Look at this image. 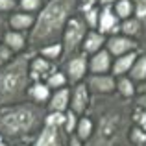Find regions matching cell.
Returning <instances> with one entry per match:
<instances>
[{
  "mask_svg": "<svg viewBox=\"0 0 146 146\" xmlns=\"http://www.w3.org/2000/svg\"><path fill=\"white\" fill-rule=\"evenodd\" d=\"M68 146H85V143H83L76 133H70V135H68Z\"/></svg>",
  "mask_w": 146,
  "mask_h": 146,
  "instance_id": "34",
  "label": "cell"
},
{
  "mask_svg": "<svg viewBox=\"0 0 146 146\" xmlns=\"http://www.w3.org/2000/svg\"><path fill=\"white\" fill-rule=\"evenodd\" d=\"M93 131H94L93 118H91L89 115H82L80 120H78V126H76V131L74 133L83 141V143H87V141L91 139V135H93Z\"/></svg>",
  "mask_w": 146,
  "mask_h": 146,
  "instance_id": "23",
  "label": "cell"
},
{
  "mask_svg": "<svg viewBox=\"0 0 146 146\" xmlns=\"http://www.w3.org/2000/svg\"><path fill=\"white\" fill-rule=\"evenodd\" d=\"M117 94L122 96V98H128V100L135 98L137 83L133 82L128 74H126V76H118V78H117Z\"/></svg>",
  "mask_w": 146,
  "mask_h": 146,
  "instance_id": "21",
  "label": "cell"
},
{
  "mask_svg": "<svg viewBox=\"0 0 146 146\" xmlns=\"http://www.w3.org/2000/svg\"><path fill=\"white\" fill-rule=\"evenodd\" d=\"M91 91L87 89V83L85 82H80V83H74L70 87V109L74 111L76 115H85L87 109L91 106Z\"/></svg>",
  "mask_w": 146,
  "mask_h": 146,
  "instance_id": "9",
  "label": "cell"
},
{
  "mask_svg": "<svg viewBox=\"0 0 146 146\" xmlns=\"http://www.w3.org/2000/svg\"><path fill=\"white\" fill-rule=\"evenodd\" d=\"M98 19H100V9L94 6H85L83 7V21H85L89 30H98Z\"/></svg>",
  "mask_w": 146,
  "mask_h": 146,
  "instance_id": "27",
  "label": "cell"
},
{
  "mask_svg": "<svg viewBox=\"0 0 146 146\" xmlns=\"http://www.w3.org/2000/svg\"><path fill=\"white\" fill-rule=\"evenodd\" d=\"M100 4H104V6H111V2H115V0H98Z\"/></svg>",
  "mask_w": 146,
  "mask_h": 146,
  "instance_id": "37",
  "label": "cell"
},
{
  "mask_svg": "<svg viewBox=\"0 0 146 146\" xmlns=\"http://www.w3.org/2000/svg\"><path fill=\"white\" fill-rule=\"evenodd\" d=\"M35 52L39 54V56H43L44 59L54 61V63L63 59V44L61 43H52V44H46V46H41L39 50H35Z\"/></svg>",
  "mask_w": 146,
  "mask_h": 146,
  "instance_id": "24",
  "label": "cell"
},
{
  "mask_svg": "<svg viewBox=\"0 0 146 146\" xmlns=\"http://www.w3.org/2000/svg\"><path fill=\"white\" fill-rule=\"evenodd\" d=\"M106 50L113 57H118V56L139 50V43L135 39H131V37L122 35V33H115V35H109L106 39Z\"/></svg>",
  "mask_w": 146,
  "mask_h": 146,
  "instance_id": "10",
  "label": "cell"
},
{
  "mask_svg": "<svg viewBox=\"0 0 146 146\" xmlns=\"http://www.w3.org/2000/svg\"><path fill=\"white\" fill-rule=\"evenodd\" d=\"M135 11H137V19L141 22V35L137 39L139 43V50L146 52V0H135Z\"/></svg>",
  "mask_w": 146,
  "mask_h": 146,
  "instance_id": "20",
  "label": "cell"
},
{
  "mask_svg": "<svg viewBox=\"0 0 146 146\" xmlns=\"http://www.w3.org/2000/svg\"><path fill=\"white\" fill-rule=\"evenodd\" d=\"M82 2L85 4V6H93V2H94V0H82Z\"/></svg>",
  "mask_w": 146,
  "mask_h": 146,
  "instance_id": "38",
  "label": "cell"
},
{
  "mask_svg": "<svg viewBox=\"0 0 146 146\" xmlns=\"http://www.w3.org/2000/svg\"><path fill=\"white\" fill-rule=\"evenodd\" d=\"M87 89L91 94H113L117 93V78L113 74H87Z\"/></svg>",
  "mask_w": 146,
  "mask_h": 146,
  "instance_id": "8",
  "label": "cell"
},
{
  "mask_svg": "<svg viewBox=\"0 0 146 146\" xmlns=\"http://www.w3.org/2000/svg\"><path fill=\"white\" fill-rule=\"evenodd\" d=\"M120 33L137 41L139 35H141V22H139V19H137V17H129V19H126V21H122Z\"/></svg>",
  "mask_w": 146,
  "mask_h": 146,
  "instance_id": "25",
  "label": "cell"
},
{
  "mask_svg": "<svg viewBox=\"0 0 146 146\" xmlns=\"http://www.w3.org/2000/svg\"><path fill=\"white\" fill-rule=\"evenodd\" d=\"M48 109L44 106L24 100L0 107V135L11 144L33 141L46 122Z\"/></svg>",
  "mask_w": 146,
  "mask_h": 146,
  "instance_id": "2",
  "label": "cell"
},
{
  "mask_svg": "<svg viewBox=\"0 0 146 146\" xmlns=\"http://www.w3.org/2000/svg\"><path fill=\"white\" fill-rule=\"evenodd\" d=\"M0 146H9V141H7L6 137H2V135H0Z\"/></svg>",
  "mask_w": 146,
  "mask_h": 146,
  "instance_id": "36",
  "label": "cell"
},
{
  "mask_svg": "<svg viewBox=\"0 0 146 146\" xmlns=\"http://www.w3.org/2000/svg\"><path fill=\"white\" fill-rule=\"evenodd\" d=\"M137 56H139V50L135 52H129V54H124V56H118V57H113V67H111V74L115 78L118 76H126L131 68V65L135 63Z\"/></svg>",
  "mask_w": 146,
  "mask_h": 146,
  "instance_id": "16",
  "label": "cell"
},
{
  "mask_svg": "<svg viewBox=\"0 0 146 146\" xmlns=\"http://www.w3.org/2000/svg\"><path fill=\"white\" fill-rule=\"evenodd\" d=\"M89 74H111L113 67V56L106 48L98 50L96 54L89 56Z\"/></svg>",
  "mask_w": 146,
  "mask_h": 146,
  "instance_id": "12",
  "label": "cell"
},
{
  "mask_svg": "<svg viewBox=\"0 0 146 146\" xmlns=\"http://www.w3.org/2000/svg\"><path fill=\"white\" fill-rule=\"evenodd\" d=\"M89 56L83 52H76L72 56L65 57V68L63 72L67 74V80L70 85L74 83H80V82H85V76L89 72Z\"/></svg>",
  "mask_w": 146,
  "mask_h": 146,
  "instance_id": "6",
  "label": "cell"
},
{
  "mask_svg": "<svg viewBox=\"0 0 146 146\" xmlns=\"http://www.w3.org/2000/svg\"><path fill=\"white\" fill-rule=\"evenodd\" d=\"M65 129L63 126L52 124V122H44L43 129L37 133L33 139L32 146H67L65 144Z\"/></svg>",
  "mask_w": 146,
  "mask_h": 146,
  "instance_id": "7",
  "label": "cell"
},
{
  "mask_svg": "<svg viewBox=\"0 0 146 146\" xmlns=\"http://www.w3.org/2000/svg\"><path fill=\"white\" fill-rule=\"evenodd\" d=\"M98 32L104 35H115L120 32V24H118V17L115 15V9H111V6H106L100 11L98 19Z\"/></svg>",
  "mask_w": 146,
  "mask_h": 146,
  "instance_id": "14",
  "label": "cell"
},
{
  "mask_svg": "<svg viewBox=\"0 0 146 146\" xmlns=\"http://www.w3.org/2000/svg\"><path fill=\"white\" fill-rule=\"evenodd\" d=\"M32 57L33 50L19 54L0 68V107L28 100V89L33 82L30 76Z\"/></svg>",
  "mask_w": 146,
  "mask_h": 146,
  "instance_id": "4",
  "label": "cell"
},
{
  "mask_svg": "<svg viewBox=\"0 0 146 146\" xmlns=\"http://www.w3.org/2000/svg\"><path fill=\"white\" fill-rule=\"evenodd\" d=\"M133 102H135L137 107H141V109L146 111V93H137L135 98H133Z\"/></svg>",
  "mask_w": 146,
  "mask_h": 146,
  "instance_id": "33",
  "label": "cell"
},
{
  "mask_svg": "<svg viewBox=\"0 0 146 146\" xmlns=\"http://www.w3.org/2000/svg\"><path fill=\"white\" fill-rule=\"evenodd\" d=\"M15 56H17V54H15L13 50L7 46L6 43H2V41H0V68H2V67H6V65L9 63V61L13 59Z\"/></svg>",
  "mask_w": 146,
  "mask_h": 146,
  "instance_id": "30",
  "label": "cell"
},
{
  "mask_svg": "<svg viewBox=\"0 0 146 146\" xmlns=\"http://www.w3.org/2000/svg\"><path fill=\"white\" fill-rule=\"evenodd\" d=\"M87 32H89V28H87L83 17H76L74 15V17L67 22L63 37H61L63 59L68 57V56H72V54H76V52H82V43H83V39H85Z\"/></svg>",
  "mask_w": 146,
  "mask_h": 146,
  "instance_id": "5",
  "label": "cell"
},
{
  "mask_svg": "<svg viewBox=\"0 0 146 146\" xmlns=\"http://www.w3.org/2000/svg\"><path fill=\"white\" fill-rule=\"evenodd\" d=\"M15 0H0V13H6V11L15 9Z\"/></svg>",
  "mask_w": 146,
  "mask_h": 146,
  "instance_id": "32",
  "label": "cell"
},
{
  "mask_svg": "<svg viewBox=\"0 0 146 146\" xmlns=\"http://www.w3.org/2000/svg\"><path fill=\"white\" fill-rule=\"evenodd\" d=\"M44 83H46L52 91H57V89H61V87H67L68 85V80H67V74H65L63 70L57 68V70H54L52 74L44 80Z\"/></svg>",
  "mask_w": 146,
  "mask_h": 146,
  "instance_id": "26",
  "label": "cell"
},
{
  "mask_svg": "<svg viewBox=\"0 0 146 146\" xmlns=\"http://www.w3.org/2000/svg\"><path fill=\"white\" fill-rule=\"evenodd\" d=\"M43 4V0H21V7L26 11V13H33L37 11Z\"/></svg>",
  "mask_w": 146,
  "mask_h": 146,
  "instance_id": "31",
  "label": "cell"
},
{
  "mask_svg": "<svg viewBox=\"0 0 146 146\" xmlns=\"http://www.w3.org/2000/svg\"><path fill=\"white\" fill-rule=\"evenodd\" d=\"M133 9H135V6H133L131 0H118V2L115 4V15H117L120 21H126V19L131 17Z\"/></svg>",
  "mask_w": 146,
  "mask_h": 146,
  "instance_id": "28",
  "label": "cell"
},
{
  "mask_svg": "<svg viewBox=\"0 0 146 146\" xmlns=\"http://www.w3.org/2000/svg\"><path fill=\"white\" fill-rule=\"evenodd\" d=\"M135 102L113 94H93L85 115L94 122V131L85 146H133L129 133L133 128Z\"/></svg>",
  "mask_w": 146,
  "mask_h": 146,
  "instance_id": "1",
  "label": "cell"
},
{
  "mask_svg": "<svg viewBox=\"0 0 146 146\" xmlns=\"http://www.w3.org/2000/svg\"><path fill=\"white\" fill-rule=\"evenodd\" d=\"M11 146H30V144H26V143H15V144H11Z\"/></svg>",
  "mask_w": 146,
  "mask_h": 146,
  "instance_id": "39",
  "label": "cell"
},
{
  "mask_svg": "<svg viewBox=\"0 0 146 146\" xmlns=\"http://www.w3.org/2000/svg\"><path fill=\"white\" fill-rule=\"evenodd\" d=\"M78 120H80V115H76L72 109H68L67 113H65V124H63V129H65V133H67V135H70V133L76 131Z\"/></svg>",
  "mask_w": 146,
  "mask_h": 146,
  "instance_id": "29",
  "label": "cell"
},
{
  "mask_svg": "<svg viewBox=\"0 0 146 146\" xmlns=\"http://www.w3.org/2000/svg\"><path fill=\"white\" fill-rule=\"evenodd\" d=\"M7 24H9V30H15V32H28L35 24V17L32 13H26V11H19V13H13L9 17Z\"/></svg>",
  "mask_w": 146,
  "mask_h": 146,
  "instance_id": "19",
  "label": "cell"
},
{
  "mask_svg": "<svg viewBox=\"0 0 146 146\" xmlns=\"http://www.w3.org/2000/svg\"><path fill=\"white\" fill-rule=\"evenodd\" d=\"M50 96H52V89L44 82H32V85L28 89V100L46 107Z\"/></svg>",
  "mask_w": 146,
  "mask_h": 146,
  "instance_id": "17",
  "label": "cell"
},
{
  "mask_svg": "<svg viewBox=\"0 0 146 146\" xmlns=\"http://www.w3.org/2000/svg\"><path fill=\"white\" fill-rule=\"evenodd\" d=\"M48 113H67L70 109V89L61 87L57 91H52L48 104H46Z\"/></svg>",
  "mask_w": 146,
  "mask_h": 146,
  "instance_id": "13",
  "label": "cell"
},
{
  "mask_svg": "<svg viewBox=\"0 0 146 146\" xmlns=\"http://www.w3.org/2000/svg\"><path fill=\"white\" fill-rule=\"evenodd\" d=\"M128 76L133 80L135 83H143L146 82V52H139L135 63L131 65Z\"/></svg>",
  "mask_w": 146,
  "mask_h": 146,
  "instance_id": "22",
  "label": "cell"
},
{
  "mask_svg": "<svg viewBox=\"0 0 146 146\" xmlns=\"http://www.w3.org/2000/svg\"><path fill=\"white\" fill-rule=\"evenodd\" d=\"M106 39L107 37L104 33H100L98 30H89L82 43V52L87 54V56H93V54H96L98 50L106 46Z\"/></svg>",
  "mask_w": 146,
  "mask_h": 146,
  "instance_id": "15",
  "label": "cell"
},
{
  "mask_svg": "<svg viewBox=\"0 0 146 146\" xmlns=\"http://www.w3.org/2000/svg\"><path fill=\"white\" fill-rule=\"evenodd\" d=\"M76 0H50L35 17V24L28 33V48L39 50L52 43H61L65 26L74 17Z\"/></svg>",
  "mask_w": 146,
  "mask_h": 146,
  "instance_id": "3",
  "label": "cell"
},
{
  "mask_svg": "<svg viewBox=\"0 0 146 146\" xmlns=\"http://www.w3.org/2000/svg\"><path fill=\"white\" fill-rule=\"evenodd\" d=\"M54 70H57V63L44 59L37 52H33V57L30 61V76L33 82H44Z\"/></svg>",
  "mask_w": 146,
  "mask_h": 146,
  "instance_id": "11",
  "label": "cell"
},
{
  "mask_svg": "<svg viewBox=\"0 0 146 146\" xmlns=\"http://www.w3.org/2000/svg\"><path fill=\"white\" fill-rule=\"evenodd\" d=\"M7 26H9V24H7V21L4 19V15L0 13V39H2V37H4V33L7 32Z\"/></svg>",
  "mask_w": 146,
  "mask_h": 146,
  "instance_id": "35",
  "label": "cell"
},
{
  "mask_svg": "<svg viewBox=\"0 0 146 146\" xmlns=\"http://www.w3.org/2000/svg\"><path fill=\"white\" fill-rule=\"evenodd\" d=\"M2 43H6L17 56L19 54H24L26 46H28V39H26L24 32H15V30H7V32L4 33Z\"/></svg>",
  "mask_w": 146,
  "mask_h": 146,
  "instance_id": "18",
  "label": "cell"
}]
</instances>
